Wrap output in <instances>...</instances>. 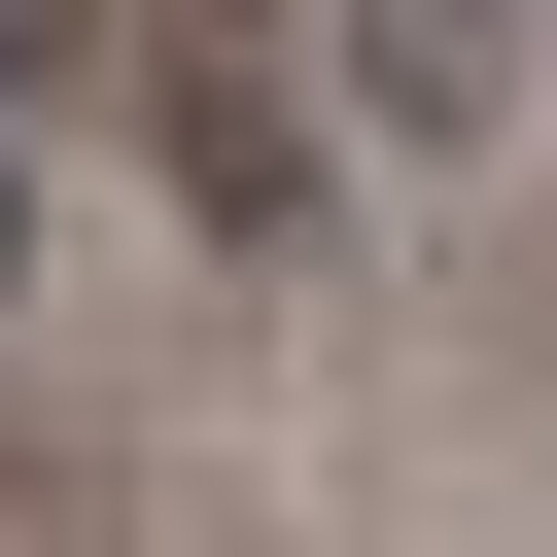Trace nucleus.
<instances>
[{
  "instance_id": "2",
  "label": "nucleus",
  "mask_w": 557,
  "mask_h": 557,
  "mask_svg": "<svg viewBox=\"0 0 557 557\" xmlns=\"http://www.w3.org/2000/svg\"><path fill=\"white\" fill-rule=\"evenodd\" d=\"M174 209H209V244H313V139H278V104H209V70H174Z\"/></svg>"
},
{
  "instance_id": "1",
  "label": "nucleus",
  "mask_w": 557,
  "mask_h": 557,
  "mask_svg": "<svg viewBox=\"0 0 557 557\" xmlns=\"http://www.w3.org/2000/svg\"><path fill=\"white\" fill-rule=\"evenodd\" d=\"M313 70H348V139H418V174L522 139V35H487V0H313Z\"/></svg>"
},
{
  "instance_id": "3",
  "label": "nucleus",
  "mask_w": 557,
  "mask_h": 557,
  "mask_svg": "<svg viewBox=\"0 0 557 557\" xmlns=\"http://www.w3.org/2000/svg\"><path fill=\"white\" fill-rule=\"evenodd\" d=\"M0 278H35V174H0Z\"/></svg>"
}]
</instances>
